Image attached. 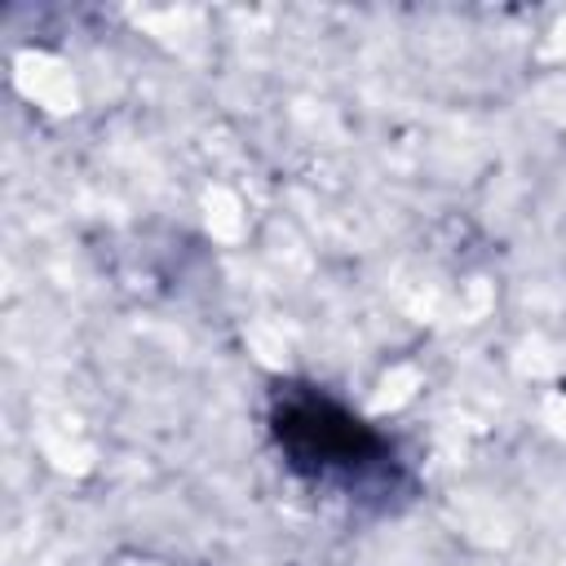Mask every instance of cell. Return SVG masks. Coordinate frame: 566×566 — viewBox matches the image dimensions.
Listing matches in <instances>:
<instances>
[{
    "label": "cell",
    "instance_id": "cell-1",
    "mask_svg": "<svg viewBox=\"0 0 566 566\" xmlns=\"http://www.w3.org/2000/svg\"><path fill=\"white\" fill-rule=\"evenodd\" d=\"M274 433H279V447L292 455V464L305 469L314 482H327L336 473L358 478L363 460L380 455V442L354 416H345L340 407L314 394H301V398L287 394L274 411Z\"/></svg>",
    "mask_w": 566,
    "mask_h": 566
}]
</instances>
